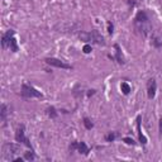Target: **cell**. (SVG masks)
Segmentation results:
<instances>
[{"label":"cell","instance_id":"1","mask_svg":"<svg viewBox=\"0 0 162 162\" xmlns=\"http://www.w3.org/2000/svg\"><path fill=\"white\" fill-rule=\"evenodd\" d=\"M79 37H80L81 41H84V42H86V43L91 42L95 44H99V46H105V39H104V37L99 33V31H96V29H93L90 32H81V33L79 34Z\"/></svg>","mask_w":162,"mask_h":162},{"label":"cell","instance_id":"2","mask_svg":"<svg viewBox=\"0 0 162 162\" xmlns=\"http://www.w3.org/2000/svg\"><path fill=\"white\" fill-rule=\"evenodd\" d=\"M22 152V147L15 143H5L3 146V158L4 161H14V158Z\"/></svg>","mask_w":162,"mask_h":162},{"label":"cell","instance_id":"3","mask_svg":"<svg viewBox=\"0 0 162 162\" xmlns=\"http://www.w3.org/2000/svg\"><path fill=\"white\" fill-rule=\"evenodd\" d=\"M22 96L25 99H34V98H43V94L41 91H38L37 89H34L33 86L28 84H23L22 85V90H20Z\"/></svg>","mask_w":162,"mask_h":162},{"label":"cell","instance_id":"4","mask_svg":"<svg viewBox=\"0 0 162 162\" xmlns=\"http://www.w3.org/2000/svg\"><path fill=\"white\" fill-rule=\"evenodd\" d=\"M15 141L19 142V143L25 144L28 148H29V150H33V147H32L29 139L25 137V128H24V125H19L18 127L17 132H15Z\"/></svg>","mask_w":162,"mask_h":162},{"label":"cell","instance_id":"5","mask_svg":"<svg viewBox=\"0 0 162 162\" xmlns=\"http://www.w3.org/2000/svg\"><path fill=\"white\" fill-rule=\"evenodd\" d=\"M44 61H46L47 65L53 66V67H57V68H63V70H72L74 68L71 65L63 62L62 60H60V58H55V57H48V58H46Z\"/></svg>","mask_w":162,"mask_h":162},{"label":"cell","instance_id":"6","mask_svg":"<svg viewBox=\"0 0 162 162\" xmlns=\"http://www.w3.org/2000/svg\"><path fill=\"white\" fill-rule=\"evenodd\" d=\"M137 31H139V33L143 37H147L148 34L152 32V27L150 24V22H142V23H134Z\"/></svg>","mask_w":162,"mask_h":162},{"label":"cell","instance_id":"7","mask_svg":"<svg viewBox=\"0 0 162 162\" xmlns=\"http://www.w3.org/2000/svg\"><path fill=\"white\" fill-rule=\"evenodd\" d=\"M156 91H157V82L155 79H150L147 81V95L148 99H153L156 96Z\"/></svg>","mask_w":162,"mask_h":162},{"label":"cell","instance_id":"8","mask_svg":"<svg viewBox=\"0 0 162 162\" xmlns=\"http://www.w3.org/2000/svg\"><path fill=\"white\" fill-rule=\"evenodd\" d=\"M14 34H15V32L13 29H9L6 33L3 34V37H1V47H3V48H8V47H9V42H10L12 37H14Z\"/></svg>","mask_w":162,"mask_h":162},{"label":"cell","instance_id":"9","mask_svg":"<svg viewBox=\"0 0 162 162\" xmlns=\"http://www.w3.org/2000/svg\"><path fill=\"white\" fill-rule=\"evenodd\" d=\"M8 114H9L8 105H6V104H1V105H0V120H1V127H5Z\"/></svg>","mask_w":162,"mask_h":162},{"label":"cell","instance_id":"10","mask_svg":"<svg viewBox=\"0 0 162 162\" xmlns=\"http://www.w3.org/2000/svg\"><path fill=\"white\" fill-rule=\"evenodd\" d=\"M114 49H115V57H114V58H115V61L118 63H120V65H124L125 60H124V56H123L119 44H114Z\"/></svg>","mask_w":162,"mask_h":162},{"label":"cell","instance_id":"11","mask_svg":"<svg viewBox=\"0 0 162 162\" xmlns=\"http://www.w3.org/2000/svg\"><path fill=\"white\" fill-rule=\"evenodd\" d=\"M142 22H150V18H148L147 13L144 10H141L137 13V15H136L134 18V23H142Z\"/></svg>","mask_w":162,"mask_h":162},{"label":"cell","instance_id":"12","mask_svg":"<svg viewBox=\"0 0 162 162\" xmlns=\"http://www.w3.org/2000/svg\"><path fill=\"white\" fill-rule=\"evenodd\" d=\"M77 152L80 155H84V156H87L89 152H90V148L86 146L85 142H79V146H77Z\"/></svg>","mask_w":162,"mask_h":162},{"label":"cell","instance_id":"13","mask_svg":"<svg viewBox=\"0 0 162 162\" xmlns=\"http://www.w3.org/2000/svg\"><path fill=\"white\" fill-rule=\"evenodd\" d=\"M141 117H137V129H138V134H139V141H141V143L142 144H146L147 143V138L143 136V133H142V131H141Z\"/></svg>","mask_w":162,"mask_h":162},{"label":"cell","instance_id":"14","mask_svg":"<svg viewBox=\"0 0 162 162\" xmlns=\"http://www.w3.org/2000/svg\"><path fill=\"white\" fill-rule=\"evenodd\" d=\"M152 44H153L156 48H160V47L162 46V41L157 34H152Z\"/></svg>","mask_w":162,"mask_h":162},{"label":"cell","instance_id":"15","mask_svg":"<svg viewBox=\"0 0 162 162\" xmlns=\"http://www.w3.org/2000/svg\"><path fill=\"white\" fill-rule=\"evenodd\" d=\"M23 157L25 158V161H34V160H36V155H34L33 150H31L28 152H24V156Z\"/></svg>","mask_w":162,"mask_h":162},{"label":"cell","instance_id":"16","mask_svg":"<svg viewBox=\"0 0 162 162\" xmlns=\"http://www.w3.org/2000/svg\"><path fill=\"white\" fill-rule=\"evenodd\" d=\"M9 48L13 52H18V44H17V39H15L14 37H12L10 42H9Z\"/></svg>","mask_w":162,"mask_h":162},{"label":"cell","instance_id":"17","mask_svg":"<svg viewBox=\"0 0 162 162\" xmlns=\"http://www.w3.org/2000/svg\"><path fill=\"white\" fill-rule=\"evenodd\" d=\"M120 89H122V93L124 95H128L131 93V86H129L127 82H122V85H120Z\"/></svg>","mask_w":162,"mask_h":162},{"label":"cell","instance_id":"18","mask_svg":"<svg viewBox=\"0 0 162 162\" xmlns=\"http://www.w3.org/2000/svg\"><path fill=\"white\" fill-rule=\"evenodd\" d=\"M47 115H48L49 118L55 119L56 117H57V112H56V109H55V108H53V106L47 108Z\"/></svg>","mask_w":162,"mask_h":162},{"label":"cell","instance_id":"19","mask_svg":"<svg viewBox=\"0 0 162 162\" xmlns=\"http://www.w3.org/2000/svg\"><path fill=\"white\" fill-rule=\"evenodd\" d=\"M119 136V133L118 132H112V133H109V134L105 137V139H106V142H114L115 141V138Z\"/></svg>","mask_w":162,"mask_h":162},{"label":"cell","instance_id":"20","mask_svg":"<svg viewBox=\"0 0 162 162\" xmlns=\"http://www.w3.org/2000/svg\"><path fill=\"white\" fill-rule=\"evenodd\" d=\"M84 125H85V128L90 131V129L94 127V123L91 122V120L89 119V118H84Z\"/></svg>","mask_w":162,"mask_h":162},{"label":"cell","instance_id":"21","mask_svg":"<svg viewBox=\"0 0 162 162\" xmlns=\"http://www.w3.org/2000/svg\"><path fill=\"white\" fill-rule=\"evenodd\" d=\"M123 141H124L127 144H132V146H134V144H136L134 139H133V138H129V137H125V138H123Z\"/></svg>","mask_w":162,"mask_h":162},{"label":"cell","instance_id":"22","mask_svg":"<svg viewBox=\"0 0 162 162\" xmlns=\"http://www.w3.org/2000/svg\"><path fill=\"white\" fill-rule=\"evenodd\" d=\"M91 51H93V48H91L90 44H85L84 48H82V52H84V53H90Z\"/></svg>","mask_w":162,"mask_h":162},{"label":"cell","instance_id":"23","mask_svg":"<svg viewBox=\"0 0 162 162\" xmlns=\"http://www.w3.org/2000/svg\"><path fill=\"white\" fill-rule=\"evenodd\" d=\"M114 29V27H113V24L112 23H110V22H109V23H108V33H109V34H113V31Z\"/></svg>","mask_w":162,"mask_h":162},{"label":"cell","instance_id":"24","mask_svg":"<svg viewBox=\"0 0 162 162\" xmlns=\"http://www.w3.org/2000/svg\"><path fill=\"white\" fill-rule=\"evenodd\" d=\"M160 134L162 136V118L160 119Z\"/></svg>","mask_w":162,"mask_h":162},{"label":"cell","instance_id":"25","mask_svg":"<svg viewBox=\"0 0 162 162\" xmlns=\"http://www.w3.org/2000/svg\"><path fill=\"white\" fill-rule=\"evenodd\" d=\"M94 94H95V90H89L87 96H91V95H94Z\"/></svg>","mask_w":162,"mask_h":162}]
</instances>
